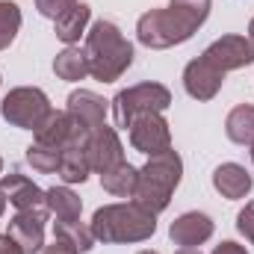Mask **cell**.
I'll list each match as a JSON object with an SVG mask.
<instances>
[{"instance_id":"6da1fadb","label":"cell","mask_w":254,"mask_h":254,"mask_svg":"<svg viewBox=\"0 0 254 254\" xmlns=\"http://www.w3.org/2000/svg\"><path fill=\"white\" fill-rule=\"evenodd\" d=\"M207 15L210 0H172L166 9H151L136 21V39L151 51L184 45L207 21Z\"/></svg>"},{"instance_id":"7a4b0ae2","label":"cell","mask_w":254,"mask_h":254,"mask_svg":"<svg viewBox=\"0 0 254 254\" xmlns=\"http://www.w3.org/2000/svg\"><path fill=\"white\" fill-rule=\"evenodd\" d=\"M86 60L89 74L101 83H116L127 68L133 65V45L125 39V33L113 21H95L86 33Z\"/></svg>"},{"instance_id":"3957f363","label":"cell","mask_w":254,"mask_h":254,"mask_svg":"<svg viewBox=\"0 0 254 254\" xmlns=\"http://www.w3.org/2000/svg\"><path fill=\"white\" fill-rule=\"evenodd\" d=\"M92 234L98 243L104 246H116V243H145L157 234V216L148 213L145 207H139L136 201L130 204H107L98 207L92 222H89Z\"/></svg>"},{"instance_id":"277c9868","label":"cell","mask_w":254,"mask_h":254,"mask_svg":"<svg viewBox=\"0 0 254 254\" xmlns=\"http://www.w3.org/2000/svg\"><path fill=\"white\" fill-rule=\"evenodd\" d=\"M184 178V160L178 151H163V154H154L148 157V163L139 169V181H136V192H133V201L139 207H145L148 213H163L172 201V192L178 190Z\"/></svg>"},{"instance_id":"5b68a950","label":"cell","mask_w":254,"mask_h":254,"mask_svg":"<svg viewBox=\"0 0 254 254\" xmlns=\"http://www.w3.org/2000/svg\"><path fill=\"white\" fill-rule=\"evenodd\" d=\"M169 107H172V92L163 83H136L130 89H122L113 98L116 127L127 130L136 116H142V113H166Z\"/></svg>"},{"instance_id":"8992f818","label":"cell","mask_w":254,"mask_h":254,"mask_svg":"<svg viewBox=\"0 0 254 254\" xmlns=\"http://www.w3.org/2000/svg\"><path fill=\"white\" fill-rule=\"evenodd\" d=\"M51 110L54 107H51L48 95L42 89H36V86H18L0 104L3 122H9L12 127H21V130H33V133L51 116Z\"/></svg>"},{"instance_id":"52a82bcc","label":"cell","mask_w":254,"mask_h":254,"mask_svg":"<svg viewBox=\"0 0 254 254\" xmlns=\"http://www.w3.org/2000/svg\"><path fill=\"white\" fill-rule=\"evenodd\" d=\"M127 130H130V145L139 154L154 157L172 148V130H169V122L163 119V113H142L133 119V125Z\"/></svg>"},{"instance_id":"ba28073f","label":"cell","mask_w":254,"mask_h":254,"mask_svg":"<svg viewBox=\"0 0 254 254\" xmlns=\"http://www.w3.org/2000/svg\"><path fill=\"white\" fill-rule=\"evenodd\" d=\"M201 57L210 65H216L222 74H228V71H240L254 63V45L246 36H222L213 45H207Z\"/></svg>"},{"instance_id":"9c48e42d","label":"cell","mask_w":254,"mask_h":254,"mask_svg":"<svg viewBox=\"0 0 254 254\" xmlns=\"http://www.w3.org/2000/svg\"><path fill=\"white\" fill-rule=\"evenodd\" d=\"M86 157H89L92 172H98V175L113 169L116 163H122L125 160V145H122L116 127H110V125L95 127L89 133V142H86Z\"/></svg>"},{"instance_id":"30bf717a","label":"cell","mask_w":254,"mask_h":254,"mask_svg":"<svg viewBox=\"0 0 254 254\" xmlns=\"http://www.w3.org/2000/svg\"><path fill=\"white\" fill-rule=\"evenodd\" d=\"M48 210H18L9 219V237L24 249V254H39L45 249V222H48Z\"/></svg>"},{"instance_id":"8fae6325","label":"cell","mask_w":254,"mask_h":254,"mask_svg":"<svg viewBox=\"0 0 254 254\" xmlns=\"http://www.w3.org/2000/svg\"><path fill=\"white\" fill-rule=\"evenodd\" d=\"M222 83H225V74L216 65H210L204 57L192 60L184 68V89H187V95L195 98V101H213L219 95Z\"/></svg>"},{"instance_id":"7c38bea8","label":"cell","mask_w":254,"mask_h":254,"mask_svg":"<svg viewBox=\"0 0 254 254\" xmlns=\"http://www.w3.org/2000/svg\"><path fill=\"white\" fill-rule=\"evenodd\" d=\"M213 231H216V225H213V219L207 213L190 210V213H184V216H178L172 222L169 240L175 246H181V249H198V246H204L213 237Z\"/></svg>"},{"instance_id":"4fadbf2b","label":"cell","mask_w":254,"mask_h":254,"mask_svg":"<svg viewBox=\"0 0 254 254\" xmlns=\"http://www.w3.org/2000/svg\"><path fill=\"white\" fill-rule=\"evenodd\" d=\"M0 195L15 210H48V192L39 190L30 178H24L18 172L0 175Z\"/></svg>"},{"instance_id":"5bb4252c","label":"cell","mask_w":254,"mask_h":254,"mask_svg":"<svg viewBox=\"0 0 254 254\" xmlns=\"http://www.w3.org/2000/svg\"><path fill=\"white\" fill-rule=\"evenodd\" d=\"M68 116L86 130H95V127L107 125V101L89 89H77L68 95Z\"/></svg>"},{"instance_id":"9a60e30c","label":"cell","mask_w":254,"mask_h":254,"mask_svg":"<svg viewBox=\"0 0 254 254\" xmlns=\"http://www.w3.org/2000/svg\"><path fill=\"white\" fill-rule=\"evenodd\" d=\"M254 181L252 175L240 166V163H222L216 172H213V190L219 192L222 198L228 201H240L252 192Z\"/></svg>"},{"instance_id":"2e32d148","label":"cell","mask_w":254,"mask_h":254,"mask_svg":"<svg viewBox=\"0 0 254 254\" xmlns=\"http://www.w3.org/2000/svg\"><path fill=\"white\" fill-rule=\"evenodd\" d=\"M89 21H92V9H89V3H74L68 12H63V15L54 21V33H57L60 42L74 45V42H80V36L86 33Z\"/></svg>"},{"instance_id":"e0dca14e","label":"cell","mask_w":254,"mask_h":254,"mask_svg":"<svg viewBox=\"0 0 254 254\" xmlns=\"http://www.w3.org/2000/svg\"><path fill=\"white\" fill-rule=\"evenodd\" d=\"M74 127L77 125H74V119L68 116V110H51V116H48V119L42 122V127L36 130V142L63 151V145L71 139Z\"/></svg>"},{"instance_id":"ac0fdd59","label":"cell","mask_w":254,"mask_h":254,"mask_svg":"<svg viewBox=\"0 0 254 254\" xmlns=\"http://www.w3.org/2000/svg\"><path fill=\"white\" fill-rule=\"evenodd\" d=\"M136 181H139V169H133L127 160L116 163L107 172H101V187L110 192V195H116V198H133Z\"/></svg>"},{"instance_id":"d6986e66","label":"cell","mask_w":254,"mask_h":254,"mask_svg":"<svg viewBox=\"0 0 254 254\" xmlns=\"http://www.w3.org/2000/svg\"><path fill=\"white\" fill-rule=\"evenodd\" d=\"M48 192V213L57 216V222H74L83 213V201L71 187H51Z\"/></svg>"},{"instance_id":"ffe728a7","label":"cell","mask_w":254,"mask_h":254,"mask_svg":"<svg viewBox=\"0 0 254 254\" xmlns=\"http://www.w3.org/2000/svg\"><path fill=\"white\" fill-rule=\"evenodd\" d=\"M225 133L237 145H252L254 142V104H240L228 113Z\"/></svg>"},{"instance_id":"44dd1931","label":"cell","mask_w":254,"mask_h":254,"mask_svg":"<svg viewBox=\"0 0 254 254\" xmlns=\"http://www.w3.org/2000/svg\"><path fill=\"white\" fill-rule=\"evenodd\" d=\"M54 74H57L60 80H68V83L83 80V77L89 74L86 51H80V48H74V45H68L65 51H60L57 60H54Z\"/></svg>"},{"instance_id":"7402d4cb","label":"cell","mask_w":254,"mask_h":254,"mask_svg":"<svg viewBox=\"0 0 254 254\" xmlns=\"http://www.w3.org/2000/svg\"><path fill=\"white\" fill-rule=\"evenodd\" d=\"M54 237L63 240V243H68L77 254L92 252V246L98 243L95 234H92V228L83 225L80 219H74V222H54Z\"/></svg>"},{"instance_id":"603a6c76","label":"cell","mask_w":254,"mask_h":254,"mask_svg":"<svg viewBox=\"0 0 254 254\" xmlns=\"http://www.w3.org/2000/svg\"><path fill=\"white\" fill-rule=\"evenodd\" d=\"M60 160H63V151L60 148H51V145H42V142H33L27 148V163L42 172V175H54L60 172Z\"/></svg>"},{"instance_id":"cb8c5ba5","label":"cell","mask_w":254,"mask_h":254,"mask_svg":"<svg viewBox=\"0 0 254 254\" xmlns=\"http://www.w3.org/2000/svg\"><path fill=\"white\" fill-rule=\"evenodd\" d=\"M21 9L12 0H0V51H6L21 30Z\"/></svg>"},{"instance_id":"d4e9b609","label":"cell","mask_w":254,"mask_h":254,"mask_svg":"<svg viewBox=\"0 0 254 254\" xmlns=\"http://www.w3.org/2000/svg\"><path fill=\"white\" fill-rule=\"evenodd\" d=\"M74 3H77V0H36V9H39V15L57 21V18H60L63 12H68Z\"/></svg>"},{"instance_id":"484cf974","label":"cell","mask_w":254,"mask_h":254,"mask_svg":"<svg viewBox=\"0 0 254 254\" xmlns=\"http://www.w3.org/2000/svg\"><path fill=\"white\" fill-rule=\"evenodd\" d=\"M237 231H240L249 243H254V201H249V204L237 213Z\"/></svg>"},{"instance_id":"4316f807","label":"cell","mask_w":254,"mask_h":254,"mask_svg":"<svg viewBox=\"0 0 254 254\" xmlns=\"http://www.w3.org/2000/svg\"><path fill=\"white\" fill-rule=\"evenodd\" d=\"M213 254H249L246 252V246H240V243H231V240H225V243H219Z\"/></svg>"},{"instance_id":"83f0119b","label":"cell","mask_w":254,"mask_h":254,"mask_svg":"<svg viewBox=\"0 0 254 254\" xmlns=\"http://www.w3.org/2000/svg\"><path fill=\"white\" fill-rule=\"evenodd\" d=\"M0 254H24V249H21L9 234H3V237H0Z\"/></svg>"},{"instance_id":"f1b7e54d","label":"cell","mask_w":254,"mask_h":254,"mask_svg":"<svg viewBox=\"0 0 254 254\" xmlns=\"http://www.w3.org/2000/svg\"><path fill=\"white\" fill-rule=\"evenodd\" d=\"M42 254H77V252H74L68 243H63V240H54L51 246H45V249H42Z\"/></svg>"},{"instance_id":"f546056e","label":"cell","mask_w":254,"mask_h":254,"mask_svg":"<svg viewBox=\"0 0 254 254\" xmlns=\"http://www.w3.org/2000/svg\"><path fill=\"white\" fill-rule=\"evenodd\" d=\"M249 42L254 45V18H252V24H249Z\"/></svg>"},{"instance_id":"4dcf8cb0","label":"cell","mask_w":254,"mask_h":254,"mask_svg":"<svg viewBox=\"0 0 254 254\" xmlns=\"http://www.w3.org/2000/svg\"><path fill=\"white\" fill-rule=\"evenodd\" d=\"M175 254H201L198 249H181V252H175Z\"/></svg>"},{"instance_id":"1f68e13d","label":"cell","mask_w":254,"mask_h":254,"mask_svg":"<svg viewBox=\"0 0 254 254\" xmlns=\"http://www.w3.org/2000/svg\"><path fill=\"white\" fill-rule=\"evenodd\" d=\"M3 213H6V198L0 195V216H3Z\"/></svg>"},{"instance_id":"d6a6232c","label":"cell","mask_w":254,"mask_h":254,"mask_svg":"<svg viewBox=\"0 0 254 254\" xmlns=\"http://www.w3.org/2000/svg\"><path fill=\"white\" fill-rule=\"evenodd\" d=\"M139 254H160V252H151V249H145V252H139Z\"/></svg>"},{"instance_id":"836d02e7","label":"cell","mask_w":254,"mask_h":254,"mask_svg":"<svg viewBox=\"0 0 254 254\" xmlns=\"http://www.w3.org/2000/svg\"><path fill=\"white\" fill-rule=\"evenodd\" d=\"M249 148H252V163H254V142H252V145H249Z\"/></svg>"},{"instance_id":"e575fe53","label":"cell","mask_w":254,"mask_h":254,"mask_svg":"<svg viewBox=\"0 0 254 254\" xmlns=\"http://www.w3.org/2000/svg\"><path fill=\"white\" fill-rule=\"evenodd\" d=\"M0 172H3V160H0Z\"/></svg>"}]
</instances>
